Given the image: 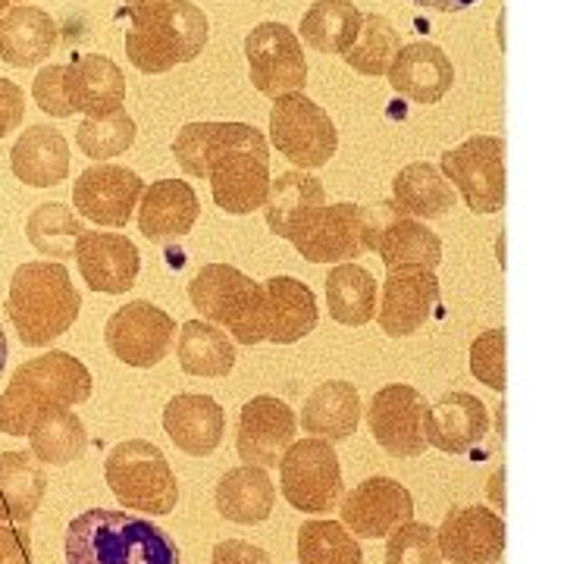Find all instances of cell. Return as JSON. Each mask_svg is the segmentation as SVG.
<instances>
[{"label":"cell","mask_w":564,"mask_h":564,"mask_svg":"<svg viewBox=\"0 0 564 564\" xmlns=\"http://www.w3.org/2000/svg\"><path fill=\"white\" fill-rule=\"evenodd\" d=\"M66 564H180V545L141 514L91 508L66 527Z\"/></svg>","instance_id":"1"},{"label":"cell","mask_w":564,"mask_h":564,"mask_svg":"<svg viewBox=\"0 0 564 564\" xmlns=\"http://www.w3.org/2000/svg\"><path fill=\"white\" fill-rule=\"evenodd\" d=\"M207 182L214 202L232 217L254 214L270 195V148L248 122H214L207 144Z\"/></svg>","instance_id":"2"},{"label":"cell","mask_w":564,"mask_h":564,"mask_svg":"<svg viewBox=\"0 0 564 564\" xmlns=\"http://www.w3.org/2000/svg\"><path fill=\"white\" fill-rule=\"evenodd\" d=\"M126 32V57L141 73H170L180 63L202 57L210 25L192 0H148L139 3Z\"/></svg>","instance_id":"3"},{"label":"cell","mask_w":564,"mask_h":564,"mask_svg":"<svg viewBox=\"0 0 564 564\" xmlns=\"http://www.w3.org/2000/svg\"><path fill=\"white\" fill-rule=\"evenodd\" d=\"M91 395L88 367L69 351H47L25 361L0 395V430L29 436L32 423L47 408H76Z\"/></svg>","instance_id":"4"},{"label":"cell","mask_w":564,"mask_h":564,"mask_svg":"<svg viewBox=\"0 0 564 564\" xmlns=\"http://www.w3.org/2000/svg\"><path fill=\"white\" fill-rule=\"evenodd\" d=\"M82 311V295L63 263L32 261L13 273L7 295V317L22 345L41 348L69 333Z\"/></svg>","instance_id":"5"},{"label":"cell","mask_w":564,"mask_h":564,"mask_svg":"<svg viewBox=\"0 0 564 564\" xmlns=\"http://www.w3.org/2000/svg\"><path fill=\"white\" fill-rule=\"evenodd\" d=\"M188 299L217 326H226L242 345L267 343V292L229 263H207L188 282Z\"/></svg>","instance_id":"6"},{"label":"cell","mask_w":564,"mask_h":564,"mask_svg":"<svg viewBox=\"0 0 564 564\" xmlns=\"http://www.w3.org/2000/svg\"><path fill=\"white\" fill-rule=\"evenodd\" d=\"M104 477L122 508L151 518L170 514L180 502V484L163 452L148 440H126L104 462Z\"/></svg>","instance_id":"7"},{"label":"cell","mask_w":564,"mask_h":564,"mask_svg":"<svg viewBox=\"0 0 564 564\" xmlns=\"http://www.w3.org/2000/svg\"><path fill=\"white\" fill-rule=\"evenodd\" d=\"M270 144L295 166L317 170L336 158L339 132L321 104L311 101L304 91H295V95H282L273 101Z\"/></svg>","instance_id":"8"},{"label":"cell","mask_w":564,"mask_h":564,"mask_svg":"<svg viewBox=\"0 0 564 564\" xmlns=\"http://www.w3.org/2000/svg\"><path fill=\"white\" fill-rule=\"evenodd\" d=\"M282 496L304 514H326L343 499V467L333 443L302 440L280 462Z\"/></svg>","instance_id":"9"},{"label":"cell","mask_w":564,"mask_h":564,"mask_svg":"<svg viewBox=\"0 0 564 564\" xmlns=\"http://www.w3.org/2000/svg\"><path fill=\"white\" fill-rule=\"evenodd\" d=\"M443 173L462 192L474 214H496L505 207V141L474 135L443 154Z\"/></svg>","instance_id":"10"},{"label":"cell","mask_w":564,"mask_h":564,"mask_svg":"<svg viewBox=\"0 0 564 564\" xmlns=\"http://www.w3.org/2000/svg\"><path fill=\"white\" fill-rule=\"evenodd\" d=\"M248 76L251 85L267 98H282L304 91L307 61H304L302 39L282 22H261L245 39Z\"/></svg>","instance_id":"11"},{"label":"cell","mask_w":564,"mask_h":564,"mask_svg":"<svg viewBox=\"0 0 564 564\" xmlns=\"http://www.w3.org/2000/svg\"><path fill=\"white\" fill-rule=\"evenodd\" d=\"M176 339V321L151 302H129L104 326V343L126 367L151 370L170 355Z\"/></svg>","instance_id":"12"},{"label":"cell","mask_w":564,"mask_h":564,"mask_svg":"<svg viewBox=\"0 0 564 564\" xmlns=\"http://www.w3.org/2000/svg\"><path fill=\"white\" fill-rule=\"evenodd\" d=\"M423 421H426V399L408 383L377 389L367 408L370 436L392 458H417L426 452Z\"/></svg>","instance_id":"13"},{"label":"cell","mask_w":564,"mask_h":564,"mask_svg":"<svg viewBox=\"0 0 564 564\" xmlns=\"http://www.w3.org/2000/svg\"><path fill=\"white\" fill-rule=\"evenodd\" d=\"M144 195V182L135 170L117 163H95L73 185V207L85 220L122 229L132 220Z\"/></svg>","instance_id":"14"},{"label":"cell","mask_w":564,"mask_h":564,"mask_svg":"<svg viewBox=\"0 0 564 564\" xmlns=\"http://www.w3.org/2000/svg\"><path fill=\"white\" fill-rule=\"evenodd\" d=\"M304 261L311 263H351L361 258L367 248L361 204H329L321 207L314 217L292 236Z\"/></svg>","instance_id":"15"},{"label":"cell","mask_w":564,"mask_h":564,"mask_svg":"<svg viewBox=\"0 0 564 564\" xmlns=\"http://www.w3.org/2000/svg\"><path fill=\"white\" fill-rule=\"evenodd\" d=\"M343 524L361 540H383L414 521V499L392 477H370L358 484L339 505Z\"/></svg>","instance_id":"16"},{"label":"cell","mask_w":564,"mask_h":564,"mask_svg":"<svg viewBox=\"0 0 564 564\" xmlns=\"http://www.w3.org/2000/svg\"><path fill=\"white\" fill-rule=\"evenodd\" d=\"M299 433V417L276 395H254L239 414V458L254 467H276L282 455L292 448Z\"/></svg>","instance_id":"17"},{"label":"cell","mask_w":564,"mask_h":564,"mask_svg":"<svg viewBox=\"0 0 564 564\" xmlns=\"http://www.w3.org/2000/svg\"><path fill=\"white\" fill-rule=\"evenodd\" d=\"M440 280L426 267H399L389 270L383 282V304L377 321L386 336L404 339L414 336L440 307Z\"/></svg>","instance_id":"18"},{"label":"cell","mask_w":564,"mask_h":564,"mask_svg":"<svg viewBox=\"0 0 564 564\" xmlns=\"http://www.w3.org/2000/svg\"><path fill=\"white\" fill-rule=\"evenodd\" d=\"M440 533L443 558L452 564H496L505 552V521L492 508L464 505L445 514Z\"/></svg>","instance_id":"19"},{"label":"cell","mask_w":564,"mask_h":564,"mask_svg":"<svg viewBox=\"0 0 564 564\" xmlns=\"http://www.w3.org/2000/svg\"><path fill=\"white\" fill-rule=\"evenodd\" d=\"M73 258L79 263L82 280L88 282V289H95V292L122 295L139 280V248L120 232H91V229H85L79 242H76Z\"/></svg>","instance_id":"20"},{"label":"cell","mask_w":564,"mask_h":564,"mask_svg":"<svg viewBox=\"0 0 564 564\" xmlns=\"http://www.w3.org/2000/svg\"><path fill=\"white\" fill-rule=\"evenodd\" d=\"M423 433L426 445L445 455L477 452L489 436V408L470 392H445L433 404H426Z\"/></svg>","instance_id":"21"},{"label":"cell","mask_w":564,"mask_h":564,"mask_svg":"<svg viewBox=\"0 0 564 564\" xmlns=\"http://www.w3.org/2000/svg\"><path fill=\"white\" fill-rule=\"evenodd\" d=\"M198 217L202 202L188 182H151L139 202V232L148 242H176L192 232Z\"/></svg>","instance_id":"22"},{"label":"cell","mask_w":564,"mask_h":564,"mask_svg":"<svg viewBox=\"0 0 564 564\" xmlns=\"http://www.w3.org/2000/svg\"><path fill=\"white\" fill-rule=\"evenodd\" d=\"M163 430L180 452L192 458H207L223 443L226 411L210 395L182 392L163 408Z\"/></svg>","instance_id":"23"},{"label":"cell","mask_w":564,"mask_h":564,"mask_svg":"<svg viewBox=\"0 0 564 564\" xmlns=\"http://www.w3.org/2000/svg\"><path fill=\"white\" fill-rule=\"evenodd\" d=\"M66 98H69L76 113L110 117V113L122 110L126 76L110 57L85 54V57L66 63Z\"/></svg>","instance_id":"24"},{"label":"cell","mask_w":564,"mask_h":564,"mask_svg":"<svg viewBox=\"0 0 564 564\" xmlns=\"http://www.w3.org/2000/svg\"><path fill=\"white\" fill-rule=\"evenodd\" d=\"M386 76H389V85L408 101L436 104L452 88L455 69L436 44L414 41V44L399 47Z\"/></svg>","instance_id":"25"},{"label":"cell","mask_w":564,"mask_h":564,"mask_svg":"<svg viewBox=\"0 0 564 564\" xmlns=\"http://www.w3.org/2000/svg\"><path fill=\"white\" fill-rule=\"evenodd\" d=\"M267 292V343H302L317 326V299L295 276H273L263 282Z\"/></svg>","instance_id":"26"},{"label":"cell","mask_w":564,"mask_h":564,"mask_svg":"<svg viewBox=\"0 0 564 564\" xmlns=\"http://www.w3.org/2000/svg\"><path fill=\"white\" fill-rule=\"evenodd\" d=\"M57 47V22L41 7H10L0 17V61L29 69L35 63L47 61Z\"/></svg>","instance_id":"27"},{"label":"cell","mask_w":564,"mask_h":564,"mask_svg":"<svg viewBox=\"0 0 564 564\" xmlns=\"http://www.w3.org/2000/svg\"><path fill=\"white\" fill-rule=\"evenodd\" d=\"M13 176L32 188H51L69 176V144L54 126H29L10 151Z\"/></svg>","instance_id":"28"},{"label":"cell","mask_w":564,"mask_h":564,"mask_svg":"<svg viewBox=\"0 0 564 564\" xmlns=\"http://www.w3.org/2000/svg\"><path fill=\"white\" fill-rule=\"evenodd\" d=\"M321 207H326L323 182L304 170H292V173H282L280 180L270 185L263 214H267L270 232L292 242V236L302 229L304 220L314 217Z\"/></svg>","instance_id":"29"},{"label":"cell","mask_w":564,"mask_h":564,"mask_svg":"<svg viewBox=\"0 0 564 564\" xmlns=\"http://www.w3.org/2000/svg\"><path fill=\"white\" fill-rule=\"evenodd\" d=\"M361 423V395L345 380L321 383L302 408L304 433L326 443H343Z\"/></svg>","instance_id":"30"},{"label":"cell","mask_w":564,"mask_h":564,"mask_svg":"<svg viewBox=\"0 0 564 564\" xmlns=\"http://www.w3.org/2000/svg\"><path fill=\"white\" fill-rule=\"evenodd\" d=\"M47 489V474L35 455L3 452L0 455V524L32 527Z\"/></svg>","instance_id":"31"},{"label":"cell","mask_w":564,"mask_h":564,"mask_svg":"<svg viewBox=\"0 0 564 564\" xmlns=\"http://www.w3.org/2000/svg\"><path fill=\"white\" fill-rule=\"evenodd\" d=\"M217 511L232 524H261L276 505V486L263 467L242 464L226 470L217 484Z\"/></svg>","instance_id":"32"},{"label":"cell","mask_w":564,"mask_h":564,"mask_svg":"<svg viewBox=\"0 0 564 564\" xmlns=\"http://www.w3.org/2000/svg\"><path fill=\"white\" fill-rule=\"evenodd\" d=\"M392 204L402 217L440 220L455 207V185L433 163H411L392 182Z\"/></svg>","instance_id":"33"},{"label":"cell","mask_w":564,"mask_h":564,"mask_svg":"<svg viewBox=\"0 0 564 564\" xmlns=\"http://www.w3.org/2000/svg\"><path fill=\"white\" fill-rule=\"evenodd\" d=\"M176 358L188 377H210L220 380L229 377L236 367V345L223 333L217 323L188 321L182 323L180 339H176Z\"/></svg>","instance_id":"34"},{"label":"cell","mask_w":564,"mask_h":564,"mask_svg":"<svg viewBox=\"0 0 564 564\" xmlns=\"http://www.w3.org/2000/svg\"><path fill=\"white\" fill-rule=\"evenodd\" d=\"M364 13L351 0H317L302 17V41L317 54H339L361 35Z\"/></svg>","instance_id":"35"},{"label":"cell","mask_w":564,"mask_h":564,"mask_svg":"<svg viewBox=\"0 0 564 564\" xmlns=\"http://www.w3.org/2000/svg\"><path fill=\"white\" fill-rule=\"evenodd\" d=\"M29 445H32V455L41 464L63 467V464L79 462L85 455L88 433H85V423L73 408H47L32 423Z\"/></svg>","instance_id":"36"},{"label":"cell","mask_w":564,"mask_h":564,"mask_svg":"<svg viewBox=\"0 0 564 564\" xmlns=\"http://www.w3.org/2000/svg\"><path fill=\"white\" fill-rule=\"evenodd\" d=\"M329 317L343 326H364L377 317V280L361 263H339L326 276Z\"/></svg>","instance_id":"37"},{"label":"cell","mask_w":564,"mask_h":564,"mask_svg":"<svg viewBox=\"0 0 564 564\" xmlns=\"http://www.w3.org/2000/svg\"><path fill=\"white\" fill-rule=\"evenodd\" d=\"M377 254L383 258L389 270H399V267L436 270L443 261V242L426 223L414 220V217H395L383 229V236L377 242Z\"/></svg>","instance_id":"38"},{"label":"cell","mask_w":564,"mask_h":564,"mask_svg":"<svg viewBox=\"0 0 564 564\" xmlns=\"http://www.w3.org/2000/svg\"><path fill=\"white\" fill-rule=\"evenodd\" d=\"M82 232L85 226L79 223V214L61 202L39 204L25 220V236L44 258H73Z\"/></svg>","instance_id":"39"},{"label":"cell","mask_w":564,"mask_h":564,"mask_svg":"<svg viewBox=\"0 0 564 564\" xmlns=\"http://www.w3.org/2000/svg\"><path fill=\"white\" fill-rule=\"evenodd\" d=\"M299 562L364 564V552L343 521H307L299 530Z\"/></svg>","instance_id":"40"},{"label":"cell","mask_w":564,"mask_h":564,"mask_svg":"<svg viewBox=\"0 0 564 564\" xmlns=\"http://www.w3.org/2000/svg\"><path fill=\"white\" fill-rule=\"evenodd\" d=\"M399 32L380 13H364L361 35L343 54V61L361 76H383L399 54Z\"/></svg>","instance_id":"41"},{"label":"cell","mask_w":564,"mask_h":564,"mask_svg":"<svg viewBox=\"0 0 564 564\" xmlns=\"http://www.w3.org/2000/svg\"><path fill=\"white\" fill-rule=\"evenodd\" d=\"M132 141H135V120L126 110H117L110 117H85L76 129V144L91 161L120 158L132 148Z\"/></svg>","instance_id":"42"},{"label":"cell","mask_w":564,"mask_h":564,"mask_svg":"<svg viewBox=\"0 0 564 564\" xmlns=\"http://www.w3.org/2000/svg\"><path fill=\"white\" fill-rule=\"evenodd\" d=\"M440 533L430 524L408 521L386 543V564H443Z\"/></svg>","instance_id":"43"},{"label":"cell","mask_w":564,"mask_h":564,"mask_svg":"<svg viewBox=\"0 0 564 564\" xmlns=\"http://www.w3.org/2000/svg\"><path fill=\"white\" fill-rule=\"evenodd\" d=\"M470 373L489 389L505 392V329H486L474 339Z\"/></svg>","instance_id":"44"},{"label":"cell","mask_w":564,"mask_h":564,"mask_svg":"<svg viewBox=\"0 0 564 564\" xmlns=\"http://www.w3.org/2000/svg\"><path fill=\"white\" fill-rule=\"evenodd\" d=\"M32 98L39 104L44 113L66 120V117H76L73 104L66 98V66L61 63H51L44 66L35 82H32Z\"/></svg>","instance_id":"45"},{"label":"cell","mask_w":564,"mask_h":564,"mask_svg":"<svg viewBox=\"0 0 564 564\" xmlns=\"http://www.w3.org/2000/svg\"><path fill=\"white\" fill-rule=\"evenodd\" d=\"M25 120V95L17 82L0 76V139L17 132Z\"/></svg>","instance_id":"46"},{"label":"cell","mask_w":564,"mask_h":564,"mask_svg":"<svg viewBox=\"0 0 564 564\" xmlns=\"http://www.w3.org/2000/svg\"><path fill=\"white\" fill-rule=\"evenodd\" d=\"M210 564H273L261 545L245 543V540H226L217 543Z\"/></svg>","instance_id":"47"},{"label":"cell","mask_w":564,"mask_h":564,"mask_svg":"<svg viewBox=\"0 0 564 564\" xmlns=\"http://www.w3.org/2000/svg\"><path fill=\"white\" fill-rule=\"evenodd\" d=\"M423 10H433V13H464L470 7H477L480 0H414Z\"/></svg>","instance_id":"48"},{"label":"cell","mask_w":564,"mask_h":564,"mask_svg":"<svg viewBox=\"0 0 564 564\" xmlns=\"http://www.w3.org/2000/svg\"><path fill=\"white\" fill-rule=\"evenodd\" d=\"M505 467H499L496 474H492V480H489V496H492V502L505 508Z\"/></svg>","instance_id":"49"},{"label":"cell","mask_w":564,"mask_h":564,"mask_svg":"<svg viewBox=\"0 0 564 564\" xmlns=\"http://www.w3.org/2000/svg\"><path fill=\"white\" fill-rule=\"evenodd\" d=\"M7 355H10V345H7V336H3V329H0V373H3V367H7Z\"/></svg>","instance_id":"50"},{"label":"cell","mask_w":564,"mask_h":564,"mask_svg":"<svg viewBox=\"0 0 564 564\" xmlns=\"http://www.w3.org/2000/svg\"><path fill=\"white\" fill-rule=\"evenodd\" d=\"M20 3H25V0H0V13H3L7 7H20Z\"/></svg>","instance_id":"51"},{"label":"cell","mask_w":564,"mask_h":564,"mask_svg":"<svg viewBox=\"0 0 564 564\" xmlns=\"http://www.w3.org/2000/svg\"><path fill=\"white\" fill-rule=\"evenodd\" d=\"M139 3H148V0H129V10H135Z\"/></svg>","instance_id":"52"},{"label":"cell","mask_w":564,"mask_h":564,"mask_svg":"<svg viewBox=\"0 0 564 564\" xmlns=\"http://www.w3.org/2000/svg\"><path fill=\"white\" fill-rule=\"evenodd\" d=\"M0 564H10V562H3V558H0Z\"/></svg>","instance_id":"53"}]
</instances>
